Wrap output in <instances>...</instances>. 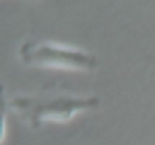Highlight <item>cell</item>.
Returning a JSON list of instances; mask_svg holds the SVG:
<instances>
[{
	"label": "cell",
	"instance_id": "1",
	"mask_svg": "<svg viewBox=\"0 0 155 145\" xmlns=\"http://www.w3.org/2000/svg\"><path fill=\"white\" fill-rule=\"evenodd\" d=\"M99 109V97H58V94H39V97H15L7 99V111L17 118L39 128L44 123H65L82 111Z\"/></svg>",
	"mask_w": 155,
	"mask_h": 145
},
{
	"label": "cell",
	"instance_id": "2",
	"mask_svg": "<svg viewBox=\"0 0 155 145\" xmlns=\"http://www.w3.org/2000/svg\"><path fill=\"white\" fill-rule=\"evenodd\" d=\"M19 60L27 65H39V68L82 70V72H92L99 65L97 56H92L90 51L53 44V41H24L19 46Z\"/></svg>",
	"mask_w": 155,
	"mask_h": 145
}]
</instances>
